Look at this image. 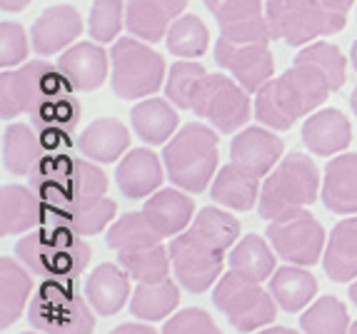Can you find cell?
<instances>
[{"mask_svg": "<svg viewBox=\"0 0 357 334\" xmlns=\"http://www.w3.org/2000/svg\"><path fill=\"white\" fill-rule=\"evenodd\" d=\"M30 53L28 33L20 23H0V65L3 70L25 63Z\"/></svg>", "mask_w": 357, "mask_h": 334, "instance_id": "cell-43", "label": "cell"}, {"mask_svg": "<svg viewBox=\"0 0 357 334\" xmlns=\"http://www.w3.org/2000/svg\"><path fill=\"white\" fill-rule=\"evenodd\" d=\"M85 297L100 317H113L130 297V275L113 262L98 264L88 277Z\"/></svg>", "mask_w": 357, "mask_h": 334, "instance_id": "cell-27", "label": "cell"}, {"mask_svg": "<svg viewBox=\"0 0 357 334\" xmlns=\"http://www.w3.org/2000/svg\"><path fill=\"white\" fill-rule=\"evenodd\" d=\"M270 292L282 310L295 315L312 302V297L317 294V280L300 264L298 267L285 264V267L275 269V275L270 277Z\"/></svg>", "mask_w": 357, "mask_h": 334, "instance_id": "cell-35", "label": "cell"}, {"mask_svg": "<svg viewBox=\"0 0 357 334\" xmlns=\"http://www.w3.org/2000/svg\"><path fill=\"white\" fill-rule=\"evenodd\" d=\"M68 88V80L58 65L48 60H30L18 70L0 72V118L13 120L30 115L43 100L58 90Z\"/></svg>", "mask_w": 357, "mask_h": 334, "instance_id": "cell-11", "label": "cell"}, {"mask_svg": "<svg viewBox=\"0 0 357 334\" xmlns=\"http://www.w3.org/2000/svg\"><path fill=\"white\" fill-rule=\"evenodd\" d=\"M282 152H285L282 138L273 135L265 127H245L230 143L232 162L245 167V170H250L257 177L270 175V170L282 157Z\"/></svg>", "mask_w": 357, "mask_h": 334, "instance_id": "cell-22", "label": "cell"}, {"mask_svg": "<svg viewBox=\"0 0 357 334\" xmlns=\"http://www.w3.org/2000/svg\"><path fill=\"white\" fill-rule=\"evenodd\" d=\"M350 60H352V67L357 70V40L352 42V50H350Z\"/></svg>", "mask_w": 357, "mask_h": 334, "instance_id": "cell-49", "label": "cell"}, {"mask_svg": "<svg viewBox=\"0 0 357 334\" xmlns=\"http://www.w3.org/2000/svg\"><path fill=\"white\" fill-rule=\"evenodd\" d=\"M48 150L43 145L40 135L33 125L25 122H13L3 132V165L10 175H33Z\"/></svg>", "mask_w": 357, "mask_h": 334, "instance_id": "cell-30", "label": "cell"}, {"mask_svg": "<svg viewBox=\"0 0 357 334\" xmlns=\"http://www.w3.org/2000/svg\"><path fill=\"white\" fill-rule=\"evenodd\" d=\"M15 257L40 280L77 282L88 267L93 250L83 234L73 232L70 227L45 222L30 230V234L15 245Z\"/></svg>", "mask_w": 357, "mask_h": 334, "instance_id": "cell-4", "label": "cell"}, {"mask_svg": "<svg viewBox=\"0 0 357 334\" xmlns=\"http://www.w3.org/2000/svg\"><path fill=\"white\" fill-rule=\"evenodd\" d=\"M218 135L203 122H188L175 132L173 140L162 150L167 177L185 192L200 195L208 190L210 180L218 170Z\"/></svg>", "mask_w": 357, "mask_h": 334, "instance_id": "cell-6", "label": "cell"}, {"mask_svg": "<svg viewBox=\"0 0 357 334\" xmlns=\"http://www.w3.org/2000/svg\"><path fill=\"white\" fill-rule=\"evenodd\" d=\"M350 299H352V302H355V305H357V280L350 285Z\"/></svg>", "mask_w": 357, "mask_h": 334, "instance_id": "cell-50", "label": "cell"}, {"mask_svg": "<svg viewBox=\"0 0 357 334\" xmlns=\"http://www.w3.org/2000/svg\"><path fill=\"white\" fill-rule=\"evenodd\" d=\"M180 305V287L170 277L162 282H140L130 297V312L137 319L158 322Z\"/></svg>", "mask_w": 357, "mask_h": 334, "instance_id": "cell-37", "label": "cell"}, {"mask_svg": "<svg viewBox=\"0 0 357 334\" xmlns=\"http://www.w3.org/2000/svg\"><path fill=\"white\" fill-rule=\"evenodd\" d=\"M162 177H165V173H162L160 157L148 148L126 152V157L120 160L118 170H115L118 187L128 200H143V197L158 192L162 185Z\"/></svg>", "mask_w": 357, "mask_h": 334, "instance_id": "cell-24", "label": "cell"}, {"mask_svg": "<svg viewBox=\"0 0 357 334\" xmlns=\"http://www.w3.org/2000/svg\"><path fill=\"white\" fill-rule=\"evenodd\" d=\"M113 63V90L123 100H140L155 95L165 80V60L145 40L118 38L110 50Z\"/></svg>", "mask_w": 357, "mask_h": 334, "instance_id": "cell-10", "label": "cell"}, {"mask_svg": "<svg viewBox=\"0 0 357 334\" xmlns=\"http://www.w3.org/2000/svg\"><path fill=\"white\" fill-rule=\"evenodd\" d=\"M160 234L140 212H128L110 225L105 242L118 252L120 267L137 282H162L170 277V250L162 245Z\"/></svg>", "mask_w": 357, "mask_h": 334, "instance_id": "cell-5", "label": "cell"}, {"mask_svg": "<svg viewBox=\"0 0 357 334\" xmlns=\"http://www.w3.org/2000/svg\"><path fill=\"white\" fill-rule=\"evenodd\" d=\"M347 334H357V319L350 324V329H347Z\"/></svg>", "mask_w": 357, "mask_h": 334, "instance_id": "cell-52", "label": "cell"}, {"mask_svg": "<svg viewBox=\"0 0 357 334\" xmlns=\"http://www.w3.org/2000/svg\"><path fill=\"white\" fill-rule=\"evenodd\" d=\"M80 102L73 97V88L58 90L30 113V125L36 127L48 152H58V148L70 145V135L80 122Z\"/></svg>", "mask_w": 357, "mask_h": 334, "instance_id": "cell-17", "label": "cell"}, {"mask_svg": "<svg viewBox=\"0 0 357 334\" xmlns=\"http://www.w3.org/2000/svg\"><path fill=\"white\" fill-rule=\"evenodd\" d=\"M240 222L218 207H203L192 225L173 237L170 260L180 287L188 292H208L210 285L222 275L225 255L240 237Z\"/></svg>", "mask_w": 357, "mask_h": 334, "instance_id": "cell-1", "label": "cell"}, {"mask_svg": "<svg viewBox=\"0 0 357 334\" xmlns=\"http://www.w3.org/2000/svg\"><path fill=\"white\" fill-rule=\"evenodd\" d=\"M298 55L312 60L315 65H320L322 70L328 72V78H330V83H333L335 90H340L342 85H345V80H347V58L342 55V50H340L337 45H333V42H325V40H317V42H310V45H305Z\"/></svg>", "mask_w": 357, "mask_h": 334, "instance_id": "cell-42", "label": "cell"}, {"mask_svg": "<svg viewBox=\"0 0 357 334\" xmlns=\"http://www.w3.org/2000/svg\"><path fill=\"white\" fill-rule=\"evenodd\" d=\"M118 215V202L113 197H98V200H90L85 205H77L70 209H60V212H48V222L55 225L70 227L73 232L83 234V237H93V234H100L110 222Z\"/></svg>", "mask_w": 357, "mask_h": 334, "instance_id": "cell-36", "label": "cell"}, {"mask_svg": "<svg viewBox=\"0 0 357 334\" xmlns=\"http://www.w3.org/2000/svg\"><path fill=\"white\" fill-rule=\"evenodd\" d=\"M130 118L132 130L145 145H167L180 122L178 110L170 105V100H162V97H148L137 102Z\"/></svg>", "mask_w": 357, "mask_h": 334, "instance_id": "cell-33", "label": "cell"}, {"mask_svg": "<svg viewBox=\"0 0 357 334\" xmlns=\"http://www.w3.org/2000/svg\"><path fill=\"white\" fill-rule=\"evenodd\" d=\"M33 294V277L20 260L0 257V327L15 324Z\"/></svg>", "mask_w": 357, "mask_h": 334, "instance_id": "cell-31", "label": "cell"}, {"mask_svg": "<svg viewBox=\"0 0 357 334\" xmlns=\"http://www.w3.org/2000/svg\"><path fill=\"white\" fill-rule=\"evenodd\" d=\"M322 267L333 282H350L357 277V217H347L333 227Z\"/></svg>", "mask_w": 357, "mask_h": 334, "instance_id": "cell-32", "label": "cell"}, {"mask_svg": "<svg viewBox=\"0 0 357 334\" xmlns=\"http://www.w3.org/2000/svg\"><path fill=\"white\" fill-rule=\"evenodd\" d=\"M90 307L75 282L43 280L30 299L28 319L43 334H93L96 315Z\"/></svg>", "mask_w": 357, "mask_h": 334, "instance_id": "cell-8", "label": "cell"}, {"mask_svg": "<svg viewBox=\"0 0 357 334\" xmlns=\"http://www.w3.org/2000/svg\"><path fill=\"white\" fill-rule=\"evenodd\" d=\"M162 334H222L215 319L200 307H188L173 315L162 327Z\"/></svg>", "mask_w": 357, "mask_h": 334, "instance_id": "cell-44", "label": "cell"}, {"mask_svg": "<svg viewBox=\"0 0 357 334\" xmlns=\"http://www.w3.org/2000/svg\"><path fill=\"white\" fill-rule=\"evenodd\" d=\"M268 239L273 250L290 264L312 267L325 255V227L310 215V209H295L268 222Z\"/></svg>", "mask_w": 357, "mask_h": 334, "instance_id": "cell-14", "label": "cell"}, {"mask_svg": "<svg viewBox=\"0 0 357 334\" xmlns=\"http://www.w3.org/2000/svg\"><path fill=\"white\" fill-rule=\"evenodd\" d=\"M48 222V209L33 187L3 185L0 190V234H23Z\"/></svg>", "mask_w": 357, "mask_h": 334, "instance_id": "cell-21", "label": "cell"}, {"mask_svg": "<svg viewBox=\"0 0 357 334\" xmlns=\"http://www.w3.org/2000/svg\"><path fill=\"white\" fill-rule=\"evenodd\" d=\"M130 148V130L118 118L93 120L77 138V150L93 162H115Z\"/></svg>", "mask_w": 357, "mask_h": 334, "instance_id": "cell-28", "label": "cell"}, {"mask_svg": "<svg viewBox=\"0 0 357 334\" xmlns=\"http://www.w3.org/2000/svg\"><path fill=\"white\" fill-rule=\"evenodd\" d=\"M20 334H43V332H38V329H36V332H20Z\"/></svg>", "mask_w": 357, "mask_h": 334, "instance_id": "cell-53", "label": "cell"}, {"mask_svg": "<svg viewBox=\"0 0 357 334\" xmlns=\"http://www.w3.org/2000/svg\"><path fill=\"white\" fill-rule=\"evenodd\" d=\"M28 177L48 212L70 209L107 195V175L100 167L66 152H48Z\"/></svg>", "mask_w": 357, "mask_h": 334, "instance_id": "cell-3", "label": "cell"}, {"mask_svg": "<svg viewBox=\"0 0 357 334\" xmlns=\"http://www.w3.org/2000/svg\"><path fill=\"white\" fill-rule=\"evenodd\" d=\"M260 190L262 187L257 175L235 165V162H227L220 173L215 175L210 197L227 209L248 212V209L255 207V202H260Z\"/></svg>", "mask_w": 357, "mask_h": 334, "instance_id": "cell-29", "label": "cell"}, {"mask_svg": "<svg viewBox=\"0 0 357 334\" xmlns=\"http://www.w3.org/2000/svg\"><path fill=\"white\" fill-rule=\"evenodd\" d=\"M213 305L225 315V319L238 332H255L268 327L278 317V302L273 292L262 289L255 282H248L235 272H227L215 285Z\"/></svg>", "mask_w": 357, "mask_h": 334, "instance_id": "cell-12", "label": "cell"}, {"mask_svg": "<svg viewBox=\"0 0 357 334\" xmlns=\"http://www.w3.org/2000/svg\"><path fill=\"white\" fill-rule=\"evenodd\" d=\"M257 334H298V332L290 327H268V329H260Z\"/></svg>", "mask_w": 357, "mask_h": 334, "instance_id": "cell-48", "label": "cell"}, {"mask_svg": "<svg viewBox=\"0 0 357 334\" xmlns=\"http://www.w3.org/2000/svg\"><path fill=\"white\" fill-rule=\"evenodd\" d=\"M333 90L328 72L312 60L295 55L285 75L273 78L255 93V118L270 130H290L303 115L320 108Z\"/></svg>", "mask_w": 357, "mask_h": 334, "instance_id": "cell-2", "label": "cell"}, {"mask_svg": "<svg viewBox=\"0 0 357 334\" xmlns=\"http://www.w3.org/2000/svg\"><path fill=\"white\" fill-rule=\"evenodd\" d=\"M215 63L230 72L248 93H257L275 75L270 42H230L225 38H218Z\"/></svg>", "mask_w": 357, "mask_h": 334, "instance_id": "cell-15", "label": "cell"}, {"mask_svg": "<svg viewBox=\"0 0 357 334\" xmlns=\"http://www.w3.org/2000/svg\"><path fill=\"white\" fill-rule=\"evenodd\" d=\"M83 35V15L73 6H50L30 28V40L38 55H55L68 50Z\"/></svg>", "mask_w": 357, "mask_h": 334, "instance_id": "cell-18", "label": "cell"}, {"mask_svg": "<svg viewBox=\"0 0 357 334\" xmlns=\"http://www.w3.org/2000/svg\"><path fill=\"white\" fill-rule=\"evenodd\" d=\"M352 125L347 115L337 108H325L312 113L303 125V143L312 155H337L350 148Z\"/></svg>", "mask_w": 357, "mask_h": 334, "instance_id": "cell-25", "label": "cell"}, {"mask_svg": "<svg viewBox=\"0 0 357 334\" xmlns=\"http://www.w3.org/2000/svg\"><path fill=\"white\" fill-rule=\"evenodd\" d=\"M190 110L208 120L215 130L230 135L250 120V93L235 78L205 75L192 90Z\"/></svg>", "mask_w": 357, "mask_h": 334, "instance_id": "cell-13", "label": "cell"}, {"mask_svg": "<svg viewBox=\"0 0 357 334\" xmlns=\"http://www.w3.org/2000/svg\"><path fill=\"white\" fill-rule=\"evenodd\" d=\"M317 197H320V170L315 160L292 152L262 182L257 209L262 220L270 222L287 212L310 207Z\"/></svg>", "mask_w": 357, "mask_h": 334, "instance_id": "cell-7", "label": "cell"}, {"mask_svg": "<svg viewBox=\"0 0 357 334\" xmlns=\"http://www.w3.org/2000/svg\"><path fill=\"white\" fill-rule=\"evenodd\" d=\"M165 45L170 50V55H178L183 60H195L200 55L208 53L210 48V33L208 25L200 20V15L188 13L180 15L165 35Z\"/></svg>", "mask_w": 357, "mask_h": 334, "instance_id": "cell-38", "label": "cell"}, {"mask_svg": "<svg viewBox=\"0 0 357 334\" xmlns=\"http://www.w3.org/2000/svg\"><path fill=\"white\" fill-rule=\"evenodd\" d=\"M33 0H0V10L3 13H20L30 6Z\"/></svg>", "mask_w": 357, "mask_h": 334, "instance_id": "cell-46", "label": "cell"}, {"mask_svg": "<svg viewBox=\"0 0 357 334\" xmlns=\"http://www.w3.org/2000/svg\"><path fill=\"white\" fill-rule=\"evenodd\" d=\"M143 215L160 237H178L195 220V202L180 190H158L145 200Z\"/></svg>", "mask_w": 357, "mask_h": 334, "instance_id": "cell-23", "label": "cell"}, {"mask_svg": "<svg viewBox=\"0 0 357 334\" xmlns=\"http://www.w3.org/2000/svg\"><path fill=\"white\" fill-rule=\"evenodd\" d=\"M322 3H325L328 8H333L335 13H340V15H347V10L352 8L355 0H322Z\"/></svg>", "mask_w": 357, "mask_h": 334, "instance_id": "cell-47", "label": "cell"}, {"mask_svg": "<svg viewBox=\"0 0 357 334\" xmlns=\"http://www.w3.org/2000/svg\"><path fill=\"white\" fill-rule=\"evenodd\" d=\"M300 327L305 334H347L350 315L337 297H320L300 315Z\"/></svg>", "mask_w": 357, "mask_h": 334, "instance_id": "cell-39", "label": "cell"}, {"mask_svg": "<svg viewBox=\"0 0 357 334\" xmlns=\"http://www.w3.org/2000/svg\"><path fill=\"white\" fill-rule=\"evenodd\" d=\"M58 70L77 93L98 90L107 80L110 60L107 53L96 42H75L58 58Z\"/></svg>", "mask_w": 357, "mask_h": 334, "instance_id": "cell-20", "label": "cell"}, {"mask_svg": "<svg viewBox=\"0 0 357 334\" xmlns=\"http://www.w3.org/2000/svg\"><path fill=\"white\" fill-rule=\"evenodd\" d=\"M322 205L335 215H357V155L345 152L328 162L322 182Z\"/></svg>", "mask_w": 357, "mask_h": 334, "instance_id": "cell-26", "label": "cell"}, {"mask_svg": "<svg viewBox=\"0 0 357 334\" xmlns=\"http://www.w3.org/2000/svg\"><path fill=\"white\" fill-rule=\"evenodd\" d=\"M126 25V3L123 0H93L88 30L96 42L118 40L120 30Z\"/></svg>", "mask_w": 357, "mask_h": 334, "instance_id": "cell-40", "label": "cell"}, {"mask_svg": "<svg viewBox=\"0 0 357 334\" xmlns=\"http://www.w3.org/2000/svg\"><path fill=\"white\" fill-rule=\"evenodd\" d=\"M265 15L273 40L290 48H305L320 35H333L345 28L347 15H340L322 0H268Z\"/></svg>", "mask_w": 357, "mask_h": 334, "instance_id": "cell-9", "label": "cell"}, {"mask_svg": "<svg viewBox=\"0 0 357 334\" xmlns=\"http://www.w3.org/2000/svg\"><path fill=\"white\" fill-rule=\"evenodd\" d=\"M188 8V0H128L126 28L132 38L160 42Z\"/></svg>", "mask_w": 357, "mask_h": 334, "instance_id": "cell-19", "label": "cell"}, {"mask_svg": "<svg viewBox=\"0 0 357 334\" xmlns=\"http://www.w3.org/2000/svg\"><path fill=\"white\" fill-rule=\"evenodd\" d=\"M350 105H352V113L357 115V88H355V93H352V97H350Z\"/></svg>", "mask_w": 357, "mask_h": 334, "instance_id": "cell-51", "label": "cell"}, {"mask_svg": "<svg viewBox=\"0 0 357 334\" xmlns=\"http://www.w3.org/2000/svg\"><path fill=\"white\" fill-rule=\"evenodd\" d=\"M205 75H208V70L200 63H195V60H178L170 67V75H167V83H165L167 100L180 110H190L192 90H195V85Z\"/></svg>", "mask_w": 357, "mask_h": 334, "instance_id": "cell-41", "label": "cell"}, {"mask_svg": "<svg viewBox=\"0 0 357 334\" xmlns=\"http://www.w3.org/2000/svg\"><path fill=\"white\" fill-rule=\"evenodd\" d=\"M215 15L220 38L230 42H270V23L262 0H203Z\"/></svg>", "mask_w": 357, "mask_h": 334, "instance_id": "cell-16", "label": "cell"}, {"mask_svg": "<svg viewBox=\"0 0 357 334\" xmlns=\"http://www.w3.org/2000/svg\"><path fill=\"white\" fill-rule=\"evenodd\" d=\"M275 255L260 234H245L238 245L230 250V272L248 282L262 285L275 275Z\"/></svg>", "mask_w": 357, "mask_h": 334, "instance_id": "cell-34", "label": "cell"}, {"mask_svg": "<svg viewBox=\"0 0 357 334\" xmlns=\"http://www.w3.org/2000/svg\"><path fill=\"white\" fill-rule=\"evenodd\" d=\"M110 334H158L153 327H148V324H137V322H128V324H120V327H115Z\"/></svg>", "mask_w": 357, "mask_h": 334, "instance_id": "cell-45", "label": "cell"}]
</instances>
